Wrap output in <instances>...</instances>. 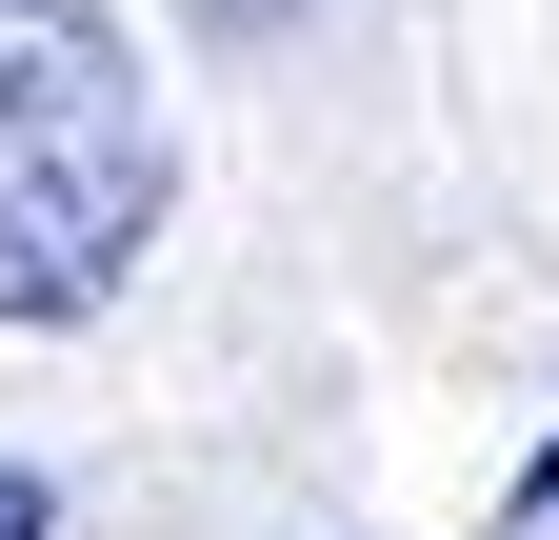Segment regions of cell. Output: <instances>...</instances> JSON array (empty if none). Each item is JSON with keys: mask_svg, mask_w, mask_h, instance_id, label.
<instances>
[{"mask_svg": "<svg viewBox=\"0 0 559 540\" xmlns=\"http://www.w3.org/2000/svg\"><path fill=\"white\" fill-rule=\"evenodd\" d=\"M180 221L160 81L100 0H0V320H100Z\"/></svg>", "mask_w": 559, "mask_h": 540, "instance_id": "obj_1", "label": "cell"}, {"mask_svg": "<svg viewBox=\"0 0 559 540\" xmlns=\"http://www.w3.org/2000/svg\"><path fill=\"white\" fill-rule=\"evenodd\" d=\"M0 540H60V481H40V460H0Z\"/></svg>", "mask_w": 559, "mask_h": 540, "instance_id": "obj_2", "label": "cell"}, {"mask_svg": "<svg viewBox=\"0 0 559 540\" xmlns=\"http://www.w3.org/2000/svg\"><path fill=\"white\" fill-rule=\"evenodd\" d=\"M500 540H559V441L520 460V501H500Z\"/></svg>", "mask_w": 559, "mask_h": 540, "instance_id": "obj_3", "label": "cell"}, {"mask_svg": "<svg viewBox=\"0 0 559 540\" xmlns=\"http://www.w3.org/2000/svg\"><path fill=\"white\" fill-rule=\"evenodd\" d=\"M200 21H221V40H260V21H280V0H200Z\"/></svg>", "mask_w": 559, "mask_h": 540, "instance_id": "obj_4", "label": "cell"}]
</instances>
